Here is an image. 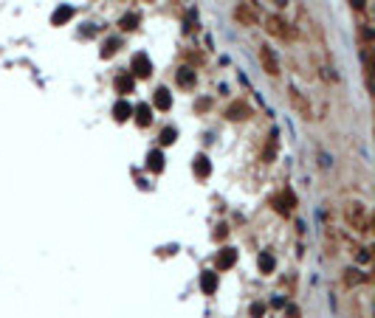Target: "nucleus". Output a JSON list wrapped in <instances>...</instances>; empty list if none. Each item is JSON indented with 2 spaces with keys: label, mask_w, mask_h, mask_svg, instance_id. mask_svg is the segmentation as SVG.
Here are the masks:
<instances>
[{
  "label": "nucleus",
  "mask_w": 375,
  "mask_h": 318,
  "mask_svg": "<svg viewBox=\"0 0 375 318\" xmlns=\"http://www.w3.org/2000/svg\"><path fill=\"white\" fill-rule=\"evenodd\" d=\"M344 223H347V228H352L356 234H364V237L372 231V220H370V211H367V206H364L361 200L344 203Z\"/></svg>",
  "instance_id": "nucleus-1"
},
{
  "label": "nucleus",
  "mask_w": 375,
  "mask_h": 318,
  "mask_svg": "<svg viewBox=\"0 0 375 318\" xmlns=\"http://www.w3.org/2000/svg\"><path fill=\"white\" fill-rule=\"evenodd\" d=\"M266 31L271 34L274 39H282V42H290V39L296 37L294 25H290L285 17H280V14H268L266 17Z\"/></svg>",
  "instance_id": "nucleus-2"
},
{
  "label": "nucleus",
  "mask_w": 375,
  "mask_h": 318,
  "mask_svg": "<svg viewBox=\"0 0 375 318\" xmlns=\"http://www.w3.org/2000/svg\"><path fill=\"white\" fill-rule=\"evenodd\" d=\"M288 99H290V107L296 110L299 116L305 118V121H313V104H310V99H308L299 87H290L288 90Z\"/></svg>",
  "instance_id": "nucleus-3"
},
{
  "label": "nucleus",
  "mask_w": 375,
  "mask_h": 318,
  "mask_svg": "<svg viewBox=\"0 0 375 318\" xmlns=\"http://www.w3.org/2000/svg\"><path fill=\"white\" fill-rule=\"evenodd\" d=\"M234 20L240 25H246V28H254V25L260 23L257 8L251 6V3H237V6H234Z\"/></svg>",
  "instance_id": "nucleus-4"
},
{
  "label": "nucleus",
  "mask_w": 375,
  "mask_h": 318,
  "mask_svg": "<svg viewBox=\"0 0 375 318\" xmlns=\"http://www.w3.org/2000/svg\"><path fill=\"white\" fill-rule=\"evenodd\" d=\"M260 65H262V70H266L271 79H276L280 76V59H276V54H274V48H268V45H262L260 48Z\"/></svg>",
  "instance_id": "nucleus-5"
},
{
  "label": "nucleus",
  "mask_w": 375,
  "mask_h": 318,
  "mask_svg": "<svg viewBox=\"0 0 375 318\" xmlns=\"http://www.w3.org/2000/svg\"><path fill=\"white\" fill-rule=\"evenodd\" d=\"M271 203H274V209L280 211V214H285V217H288L290 211H294V206H296V197H294V192H290V189H282V192L276 194Z\"/></svg>",
  "instance_id": "nucleus-6"
},
{
  "label": "nucleus",
  "mask_w": 375,
  "mask_h": 318,
  "mask_svg": "<svg viewBox=\"0 0 375 318\" xmlns=\"http://www.w3.org/2000/svg\"><path fill=\"white\" fill-rule=\"evenodd\" d=\"M316 68H319V76L324 79V82H336V70H333V65H330V59L319 51V56H316Z\"/></svg>",
  "instance_id": "nucleus-7"
},
{
  "label": "nucleus",
  "mask_w": 375,
  "mask_h": 318,
  "mask_svg": "<svg viewBox=\"0 0 375 318\" xmlns=\"http://www.w3.org/2000/svg\"><path fill=\"white\" fill-rule=\"evenodd\" d=\"M133 73L136 76H150V73H152V65H150L147 54H136L133 56Z\"/></svg>",
  "instance_id": "nucleus-8"
},
{
  "label": "nucleus",
  "mask_w": 375,
  "mask_h": 318,
  "mask_svg": "<svg viewBox=\"0 0 375 318\" xmlns=\"http://www.w3.org/2000/svg\"><path fill=\"white\" fill-rule=\"evenodd\" d=\"M234 262H237V251L234 248H223L218 254V271H228Z\"/></svg>",
  "instance_id": "nucleus-9"
},
{
  "label": "nucleus",
  "mask_w": 375,
  "mask_h": 318,
  "mask_svg": "<svg viewBox=\"0 0 375 318\" xmlns=\"http://www.w3.org/2000/svg\"><path fill=\"white\" fill-rule=\"evenodd\" d=\"M361 282H367V273H361L358 268H347V271H344V285L347 287H356V285H361Z\"/></svg>",
  "instance_id": "nucleus-10"
},
{
  "label": "nucleus",
  "mask_w": 375,
  "mask_h": 318,
  "mask_svg": "<svg viewBox=\"0 0 375 318\" xmlns=\"http://www.w3.org/2000/svg\"><path fill=\"white\" fill-rule=\"evenodd\" d=\"M152 101H156L158 110H170V107H172V93L166 90V87H158V90H156V99H152Z\"/></svg>",
  "instance_id": "nucleus-11"
},
{
  "label": "nucleus",
  "mask_w": 375,
  "mask_h": 318,
  "mask_svg": "<svg viewBox=\"0 0 375 318\" xmlns=\"http://www.w3.org/2000/svg\"><path fill=\"white\" fill-rule=\"evenodd\" d=\"M200 290H204L206 296H212L214 293V290H218V273H204V276H200Z\"/></svg>",
  "instance_id": "nucleus-12"
},
{
  "label": "nucleus",
  "mask_w": 375,
  "mask_h": 318,
  "mask_svg": "<svg viewBox=\"0 0 375 318\" xmlns=\"http://www.w3.org/2000/svg\"><path fill=\"white\" fill-rule=\"evenodd\" d=\"M133 116L141 127H147L152 121V110H150V104H138V107H133Z\"/></svg>",
  "instance_id": "nucleus-13"
},
{
  "label": "nucleus",
  "mask_w": 375,
  "mask_h": 318,
  "mask_svg": "<svg viewBox=\"0 0 375 318\" xmlns=\"http://www.w3.org/2000/svg\"><path fill=\"white\" fill-rule=\"evenodd\" d=\"M113 116H116V121H127V118H133V107H130V104L122 99V101H116V107H113Z\"/></svg>",
  "instance_id": "nucleus-14"
},
{
  "label": "nucleus",
  "mask_w": 375,
  "mask_h": 318,
  "mask_svg": "<svg viewBox=\"0 0 375 318\" xmlns=\"http://www.w3.org/2000/svg\"><path fill=\"white\" fill-rule=\"evenodd\" d=\"M70 17H74V8H70V6H60L54 14H51V23H54V25H62V23H68Z\"/></svg>",
  "instance_id": "nucleus-15"
},
{
  "label": "nucleus",
  "mask_w": 375,
  "mask_h": 318,
  "mask_svg": "<svg viewBox=\"0 0 375 318\" xmlns=\"http://www.w3.org/2000/svg\"><path fill=\"white\" fill-rule=\"evenodd\" d=\"M226 116L232 118V121H240V118H246V116H248V107H246L242 101H234V104H232V107L226 110Z\"/></svg>",
  "instance_id": "nucleus-16"
},
{
  "label": "nucleus",
  "mask_w": 375,
  "mask_h": 318,
  "mask_svg": "<svg viewBox=\"0 0 375 318\" xmlns=\"http://www.w3.org/2000/svg\"><path fill=\"white\" fill-rule=\"evenodd\" d=\"M209 172H212L209 158H206V155H198V158H195V175H198V178H209Z\"/></svg>",
  "instance_id": "nucleus-17"
},
{
  "label": "nucleus",
  "mask_w": 375,
  "mask_h": 318,
  "mask_svg": "<svg viewBox=\"0 0 375 318\" xmlns=\"http://www.w3.org/2000/svg\"><path fill=\"white\" fill-rule=\"evenodd\" d=\"M178 85L180 87H195V70L192 68H180L178 70Z\"/></svg>",
  "instance_id": "nucleus-18"
},
{
  "label": "nucleus",
  "mask_w": 375,
  "mask_h": 318,
  "mask_svg": "<svg viewBox=\"0 0 375 318\" xmlns=\"http://www.w3.org/2000/svg\"><path fill=\"white\" fill-rule=\"evenodd\" d=\"M116 93H122V96L133 93V79L130 76H118L116 79Z\"/></svg>",
  "instance_id": "nucleus-19"
},
{
  "label": "nucleus",
  "mask_w": 375,
  "mask_h": 318,
  "mask_svg": "<svg viewBox=\"0 0 375 318\" xmlns=\"http://www.w3.org/2000/svg\"><path fill=\"white\" fill-rule=\"evenodd\" d=\"M147 169L161 172V169H164V155H161V152H150V158H147Z\"/></svg>",
  "instance_id": "nucleus-20"
},
{
  "label": "nucleus",
  "mask_w": 375,
  "mask_h": 318,
  "mask_svg": "<svg viewBox=\"0 0 375 318\" xmlns=\"http://www.w3.org/2000/svg\"><path fill=\"white\" fill-rule=\"evenodd\" d=\"M352 251H356V259H358L361 265H370V259H372V256H370V248H367V245H356Z\"/></svg>",
  "instance_id": "nucleus-21"
},
{
  "label": "nucleus",
  "mask_w": 375,
  "mask_h": 318,
  "mask_svg": "<svg viewBox=\"0 0 375 318\" xmlns=\"http://www.w3.org/2000/svg\"><path fill=\"white\" fill-rule=\"evenodd\" d=\"M274 265H276V262H274L271 254H262V256H260V271H262V273H271Z\"/></svg>",
  "instance_id": "nucleus-22"
},
{
  "label": "nucleus",
  "mask_w": 375,
  "mask_h": 318,
  "mask_svg": "<svg viewBox=\"0 0 375 318\" xmlns=\"http://www.w3.org/2000/svg\"><path fill=\"white\" fill-rule=\"evenodd\" d=\"M175 138H178V132L172 130V127H166V130L161 132V147H170V144H175Z\"/></svg>",
  "instance_id": "nucleus-23"
},
{
  "label": "nucleus",
  "mask_w": 375,
  "mask_h": 318,
  "mask_svg": "<svg viewBox=\"0 0 375 318\" xmlns=\"http://www.w3.org/2000/svg\"><path fill=\"white\" fill-rule=\"evenodd\" d=\"M248 313H251V318H262V316H266V304H262V302H254Z\"/></svg>",
  "instance_id": "nucleus-24"
},
{
  "label": "nucleus",
  "mask_w": 375,
  "mask_h": 318,
  "mask_svg": "<svg viewBox=\"0 0 375 318\" xmlns=\"http://www.w3.org/2000/svg\"><path fill=\"white\" fill-rule=\"evenodd\" d=\"M136 20H138V17H136V14H127V17H122V28H124V31H130V28H136Z\"/></svg>",
  "instance_id": "nucleus-25"
},
{
  "label": "nucleus",
  "mask_w": 375,
  "mask_h": 318,
  "mask_svg": "<svg viewBox=\"0 0 375 318\" xmlns=\"http://www.w3.org/2000/svg\"><path fill=\"white\" fill-rule=\"evenodd\" d=\"M116 48H118V39H110L108 48H102V56H113L116 54Z\"/></svg>",
  "instance_id": "nucleus-26"
},
{
  "label": "nucleus",
  "mask_w": 375,
  "mask_h": 318,
  "mask_svg": "<svg viewBox=\"0 0 375 318\" xmlns=\"http://www.w3.org/2000/svg\"><path fill=\"white\" fill-rule=\"evenodd\" d=\"M352 3V8H356V11H364V0H350Z\"/></svg>",
  "instance_id": "nucleus-27"
}]
</instances>
